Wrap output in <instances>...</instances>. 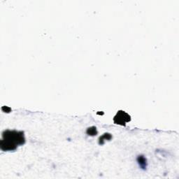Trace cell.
I'll list each match as a JSON object with an SVG mask.
<instances>
[{"instance_id":"4","label":"cell","mask_w":179,"mask_h":179,"mask_svg":"<svg viewBox=\"0 0 179 179\" xmlns=\"http://www.w3.org/2000/svg\"><path fill=\"white\" fill-rule=\"evenodd\" d=\"M112 138V136L109 133H106L104 134V135L102 136V137H99V144L100 145H103L104 144V141L106 139V140H110Z\"/></svg>"},{"instance_id":"5","label":"cell","mask_w":179,"mask_h":179,"mask_svg":"<svg viewBox=\"0 0 179 179\" xmlns=\"http://www.w3.org/2000/svg\"><path fill=\"white\" fill-rule=\"evenodd\" d=\"M87 134L90 136L97 135V129L95 127H91V128L87 129Z\"/></svg>"},{"instance_id":"2","label":"cell","mask_w":179,"mask_h":179,"mask_svg":"<svg viewBox=\"0 0 179 179\" xmlns=\"http://www.w3.org/2000/svg\"><path fill=\"white\" fill-rule=\"evenodd\" d=\"M130 120H131L130 116L127 113L123 111H120L114 117L113 121L116 124L124 125L125 126L128 122L130 121Z\"/></svg>"},{"instance_id":"3","label":"cell","mask_w":179,"mask_h":179,"mask_svg":"<svg viewBox=\"0 0 179 179\" xmlns=\"http://www.w3.org/2000/svg\"><path fill=\"white\" fill-rule=\"evenodd\" d=\"M137 162L141 169L144 170L146 169V167H147V160L145 158L144 155H139V156H138Z\"/></svg>"},{"instance_id":"1","label":"cell","mask_w":179,"mask_h":179,"mask_svg":"<svg viewBox=\"0 0 179 179\" xmlns=\"http://www.w3.org/2000/svg\"><path fill=\"white\" fill-rule=\"evenodd\" d=\"M25 143L24 132L6 130L3 132V139L0 142V147L4 151H13Z\"/></svg>"}]
</instances>
